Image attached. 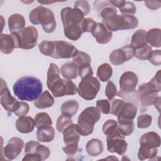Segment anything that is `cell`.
<instances>
[{
	"mask_svg": "<svg viewBox=\"0 0 161 161\" xmlns=\"http://www.w3.org/2000/svg\"><path fill=\"white\" fill-rule=\"evenodd\" d=\"M43 84L33 76H24L18 79L13 85L14 95L21 101H35L42 94Z\"/></svg>",
	"mask_w": 161,
	"mask_h": 161,
	"instance_id": "cell-1",
	"label": "cell"
},
{
	"mask_svg": "<svg viewBox=\"0 0 161 161\" xmlns=\"http://www.w3.org/2000/svg\"><path fill=\"white\" fill-rule=\"evenodd\" d=\"M160 91V70H159L148 82L139 86L137 93L141 105L143 107H147L153 104L154 101L158 97V92Z\"/></svg>",
	"mask_w": 161,
	"mask_h": 161,
	"instance_id": "cell-2",
	"label": "cell"
},
{
	"mask_svg": "<svg viewBox=\"0 0 161 161\" xmlns=\"http://www.w3.org/2000/svg\"><path fill=\"white\" fill-rule=\"evenodd\" d=\"M30 22L35 25L41 24L45 32L51 33L56 28V19L53 11L43 6L33 9L29 13Z\"/></svg>",
	"mask_w": 161,
	"mask_h": 161,
	"instance_id": "cell-3",
	"label": "cell"
},
{
	"mask_svg": "<svg viewBox=\"0 0 161 161\" xmlns=\"http://www.w3.org/2000/svg\"><path fill=\"white\" fill-rule=\"evenodd\" d=\"M101 112L94 106L84 109L78 117L77 125L79 134L82 136H88L92 133L94 125L99 120Z\"/></svg>",
	"mask_w": 161,
	"mask_h": 161,
	"instance_id": "cell-4",
	"label": "cell"
},
{
	"mask_svg": "<svg viewBox=\"0 0 161 161\" xmlns=\"http://www.w3.org/2000/svg\"><path fill=\"white\" fill-rule=\"evenodd\" d=\"M101 84L96 77H88L82 79L77 87V93L86 101L94 99L99 91Z\"/></svg>",
	"mask_w": 161,
	"mask_h": 161,
	"instance_id": "cell-5",
	"label": "cell"
},
{
	"mask_svg": "<svg viewBox=\"0 0 161 161\" xmlns=\"http://www.w3.org/2000/svg\"><path fill=\"white\" fill-rule=\"evenodd\" d=\"M19 48L29 50L37 44L38 33L33 26L25 27L20 33H17Z\"/></svg>",
	"mask_w": 161,
	"mask_h": 161,
	"instance_id": "cell-6",
	"label": "cell"
},
{
	"mask_svg": "<svg viewBox=\"0 0 161 161\" xmlns=\"http://www.w3.org/2000/svg\"><path fill=\"white\" fill-rule=\"evenodd\" d=\"M84 13L77 8L65 7L60 11V18L64 28L79 26L84 19Z\"/></svg>",
	"mask_w": 161,
	"mask_h": 161,
	"instance_id": "cell-7",
	"label": "cell"
},
{
	"mask_svg": "<svg viewBox=\"0 0 161 161\" xmlns=\"http://www.w3.org/2000/svg\"><path fill=\"white\" fill-rule=\"evenodd\" d=\"M25 147L23 140L18 137H13L10 138L7 145L1 149V160H12L16 158L21 152Z\"/></svg>",
	"mask_w": 161,
	"mask_h": 161,
	"instance_id": "cell-8",
	"label": "cell"
},
{
	"mask_svg": "<svg viewBox=\"0 0 161 161\" xmlns=\"http://www.w3.org/2000/svg\"><path fill=\"white\" fill-rule=\"evenodd\" d=\"M107 149L111 153H116L119 155H123L128 148V143L125 140V136L120 132H116L106 136Z\"/></svg>",
	"mask_w": 161,
	"mask_h": 161,
	"instance_id": "cell-9",
	"label": "cell"
},
{
	"mask_svg": "<svg viewBox=\"0 0 161 161\" xmlns=\"http://www.w3.org/2000/svg\"><path fill=\"white\" fill-rule=\"evenodd\" d=\"M49 90L55 97L74 95L77 92V87L72 80L67 79H62L61 78L55 82Z\"/></svg>",
	"mask_w": 161,
	"mask_h": 161,
	"instance_id": "cell-10",
	"label": "cell"
},
{
	"mask_svg": "<svg viewBox=\"0 0 161 161\" xmlns=\"http://www.w3.org/2000/svg\"><path fill=\"white\" fill-rule=\"evenodd\" d=\"M134 57V49L130 45H127L121 48L114 50L109 55V59L114 65L123 64Z\"/></svg>",
	"mask_w": 161,
	"mask_h": 161,
	"instance_id": "cell-11",
	"label": "cell"
},
{
	"mask_svg": "<svg viewBox=\"0 0 161 161\" xmlns=\"http://www.w3.org/2000/svg\"><path fill=\"white\" fill-rule=\"evenodd\" d=\"M55 48L52 56L53 58H69L78 50L72 43L65 41H54Z\"/></svg>",
	"mask_w": 161,
	"mask_h": 161,
	"instance_id": "cell-12",
	"label": "cell"
},
{
	"mask_svg": "<svg viewBox=\"0 0 161 161\" xmlns=\"http://www.w3.org/2000/svg\"><path fill=\"white\" fill-rule=\"evenodd\" d=\"M138 82V79L135 73L131 71L124 72L119 78V87L121 91L124 93H131L135 91Z\"/></svg>",
	"mask_w": 161,
	"mask_h": 161,
	"instance_id": "cell-13",
	"label": "cell"
},
{
	"mask_svg": "<svg viewBox=\"0 0 161 161\" xmlns=\"http://www.w3.org/2000/svg\"><path fill=\"white\" fill-rule=\"evenodd\" d=\"M0 97L1 104L3 108L8 112H13L14 107L18 101L16 99H15V97L12 96L6 82L3 80V78L1 79Z\"/></svg>",
	"mask_w": 161,
	"mask_h": 161,
	"instance_id": "cell-14",
	"label": "cell"
},
{
	"mask_svg": "<svg viewBox=\"0 0 161 161\" xmlns=\"http://www.w3.org/2000/svg\"><path fill=\"white\" fill-rule=\"evenodd\" d=\"M138 111L137 106L131 102H125L119 111L118 123L133 121Z\"/></svg>",
	"mask_w": 161,
	"mask_h": 161,
	"instance_id": "cell-15",
	"label": "cell"
},
{
	"mask_svg": "<svg viewBox=\"0 0 161 161\" xmlns=\"http://www.w3.org/2000/svg\"><path fill=\"white\" fill-rule=\"evenodd\" d=\"M91 34L100 44L108 43L113 37L112 32L109 31L102 23H96L91 31Z\"/></svg>",
	"mask_w": 161,
	"mask_h": 161,
	"instance_id": "cell-16",
	"label": "cell"
},
{
	"mask_svg": "<svg viewBox=\"0 0 161 161\" xmlns=\"http://www.w3.org/2000/svg\"><path fill=\"white\" fill-rule=\"evenodd\" d=\"M25 153L40 155L43 160L48 158L50 154V150L47 147L34 140H31L26 143Z\"/></svg>",
	"mask_w": 161,
	"mask_h": 161,
	"instance_id": "cell-17",
	"label": "cell"
},
{
	"mask_svg": "<svg viewBox=\"0 0 161 161\" xmlns=\"http://www.w3.org/2000/svg\"><path fill=\"white\" fill-rule=\"evenodd\" d=\"M160 137L154 131L144 133L140 139V145L147 148H158L160 146Z\"/></svg>",
	"mask_w": 161,
	"mask_h": 161,
	"instance_id": "cell-18",
	"label": "cell"
},
{
	"mask_svg": "<svg viewBox=\"0 0 161 161\" xmlns=\"http://www.w3.org/2000/svg\"><path fill=\"white\" fill-rule=\"evenodd\" d=\"M8 27L11 33H19L24 28L25 26V19L23 15L14 13L11 14L8 20Z\"/></svg>",
	"mask_w": 161,
	"mask_h": 161,
	"instance_id": "cell-19",
	"label": "cell"
},
{
	"mask_svg": "<svg viewBox=\"0 0 161 161\" xmlns=\"http://www.w3.org/2000/svg\"><path fill=\"white\" fill-rule=\"evenodd\" d=\"M80 134L78 131L77 125L71 124L67 126L63 131L64 142L65 145L79 143Z\"/></svg>",
	"mask_w": 161,
	"mask_h": 161,
	"instance_id": "cell-20",
	"label": "cell"
},
{
	"mask_svg": "<svg viewBox=\"0 0 161 161\" xmlns=\"http://www.w3.org/2000/svg\"><path fill=\"white\" fill-rule=\"evenodd\" d=\"M16 130L21 133H29L33 131L35 128L34 119L30 116H21L16 121Z\"/></svg>",
	"mask_w": 161,
	"mask_h": 161,
	"instance_id": "cell-21",
	"label": "cell"
},
{
	"mask_svg": "<svg viewBox=\"0 0 161 161\" xmlns=\"http://www.w3.org/2000/svg\"><path fill=\"white\" fill-rule=\"evenodd\" d=\"M119 30L134 29L138 26V20L135 16L118 14Z\"/></svg>",
	"mask_w": 161,
	"mask_h": 161,
	"instance_id": "cell-22",
	"label": "cell"
},
{
	"mask_svg": "<svg viewBox=\"0 0 161 161\" xmlns=\"http://www.w3.org/2000/svg\"><path fill=\"white\" fill-rule=\"evenodd\" d=\"M36 138L40 142H50L55 137V130L52 125H46L37 128Z\"/></svg>",
	"mask_w": 161,
	"mask_h": 161,
	"instance_id": "cell-23",
	"label": "cell"
},
{
	"mask_svg": "<svg viewBox=\"0 0 161 161\" xmlns=\"http://www.w3.org/2000/svg\"><path fill=\"white\" fill-rule=\"evenodd\" d=\"M16 48V43L13 35L1 34L0 36V50L4 54L11 53Z\"/></svg>",
	"mask_w": 161,
	"mask_h": 161,
	"instance_id": "cell-24",
	"label": "cell"
},
{
	"mask_svg": "<svg viewBox=\"0 0 161 161\" xmlns=\"http://www.w3.org/2000/svg\"><path fill=\"white\" fill-rule=\"evenodd\" d=\"M53 104L54 98L48 91L43 92L39 97L34 101L35 106L40 109L50 108L52 106Z\"/></svg>",
	"mask_w": 161,
	"mask_h": 161,
	"instance_id": "cell-25",
	"label": "cell"
},
{
	"mask_svg": "<svg viewBox=\"0 0 161 161\" xmlns=\"http://www.w3.org/2000/svg\"><path fill=\"white\" fill-rule=\"evenodd\" d=\"M60 71L64 78L69 80L77 78L79 75V67L73 62L62 65Z\"/></svg>",
	"mask_w": 161,
	"mask_h": 161,
	"instance_id": "cell-26",
	"label": "cell"
},
{
	"mask_svg": "<svg viewBox=\"0 0 161 161\" xmlns=\"http://www.w3.org/2000/svg\"><path fill=\"white\" fill-rule=\"evenodd\" d=\"M86 150L87 153L92 157L99 156L103 151V142L97 138L91 139L86 143Z\"/></svg>",
	"mask_w": 161,
	"mask_h": 161,
	"instance_id": "cell-27",
	"label": "cell"
},
{
	"mask_svg": "<svg viewBox=\"0 0 161 161\" xmlns=\"http://www.w3.org/2000/svg\"><path fill=\"white\" fill-rule=\"evenodd\" d=\"M79 107V103L77 101L74 99L66 101L61 106V113L64 116L72 118L77 113Z\"/></svg>",
	"mask_w": 161,
	"mask_h": 161,
	"instance_id": "cell-28",
	"label": "cell"
},
{
	"mask_svg": "<svg viewBox=\"0 0 161 161\" xmlns=\"http://www.w3.org/2000/svg\"><path fill=\"white\" fill-rule=\"evenodd\" d=\"M147 43L154 47H160L161 45V31L159 28L149 30L145 34Z\"/></svg>",
	"mask_w": 161,
	"mask_h": 161,
	"instance_id": "cell-29",
	"label": "cell"
},
{
	"mask_svg": "<svg viewBox=\"0 0 161 161\" xmlns=\"http://www.w3.org/2000/svg\"><path fill=\"white\" fill-rule=\"evenodd\" d=\"M146 31L144 30L140 29L136 30L131 36V46L134 50L142 48L148 43L145 39Z\"/></svg>",
	"mask_w": 161,
	"mask_h": 161,
	"instance_id": "cell-30",
	"label": "cell"
},
{
	"mask_svg": "<svg viewBox=\"0 0 161 161\" xmlns=\"http://www.w3.org/2000/svg\"><path fill=\"white\" fill-rule=\"evenodd\" d=\"M60 79V70L58 66L54 63H51L47 72V86L48 89H49Z\"/></svg>",
	"mask_w": 161,
	"mask_h": 161,
	"instance_id": "cell-31",
	"label": "cell"
},
{
	"mask_svg": "<svg viewBox=\"0 0 161 161\" xmlns=\"http://www.w3.org/2000/svg\"><path fill=\"white\" fill-rule=\"evenodd\" d=\"M96 74L101 81L107 82L113 75V68L108 63H104L99 66Z\"/></svg>",
	"mask_w": 161,
	"mask_h": 161,
	"instance_id": "cell-32",
	"label": "cell"
},
{
	"mask_svg": "<svg viewBox=\"0 0 161 161\" xmlns=\"http://www.w3.org/2000/svg\"><path fill=\"white\" fill-rule=\"evenodd\" d=\"M157 152V148H147L140 146L138 152V158L140 160H153L156 157Z\"/></svg>",
	"mask_w": 161,
	"mask_h": 161,
	"instance_id": "cell-33",
	"label": "cell"
},
{
	"mask_svg": "<svg viewBox=\"0 0 161 161\" xmlns=\"http://www.w3.org/2000/svg\"><path fill=\"white\" fill-rule=\"evenodd\" d=\"M72 58L73 62L78 67L85 65H91V58L89 55L82 51L77 50Z\"/></svg>",
	"mask_w": 161,
	"mask_h": 161,
	"instance_id": "cell-34",
	"label": "cell"
},
{
	"mask_svg": "<svg viewBox=\"0 0 161 161\" xmlns=\"http://www.w3.org/2000/svg\"><path fill=\"white\" fill-rule=\"evenodd\" d=\"M35 126L38 128L43 126L52 125V120L49 114L45 112H40L37 113L34 118Z\"/></svg>",
	"mask_w": 161,
	"mask_h": 161,
	"instance_id": "cell-35",
	"label": "cell"
},
{
	"mask_svg": "<svg viewBox=\"0 0 161 161\" xmlns=\"http://www.w3.org/2000/svg\"><path fill=\"white\" fill-rule=\"evenodd\" d=\"M38 48L43 55L52 57L54 52L55 42L47 40L43 41L39 44Z\"/></svg>",
	"mask_w": 161,
	"mask_h": 161,
	"instance_id": "cell-36",
	"label": "cell"
},
{
	"mask_svg": "<svg viewBox=\"0 0 161 161\" xmlns=\"http://www.w3.org/2000/svg\"><path fill=\"white\" fill-rule=\"evenodd\" d=\"M153 50L151 46L147 45L142 48L134 50V56L141 60H148Z\"/></svg>",
	"mask_w": 161,
	"mask_h": 161,
	"instance_id": "cell-37",
	"label": "cell"
},
{
	"mask_svg": "<svg viewBox=\"0 0 161 161\" xmlns=\"http://www.w3.org/2000/svg\"><path fill=\"white\" fill-rule=\"evenodd\" d=\"M30 110V106L28 103L24 101H18L13 109V113L17 116L21 117L26 116Z\"/></svg>",
	"mask_w": 161,
	"mask_h": 161,
	"instance_id": "cell-38",
	"label": "cell"
},
{
	"mask_svg": "<svg viewBox=\"0 0 161 161\" xmlns=\"http://www.w3.org/2000/svg\"><path fill=\"white\" fill-rule=\"evenodd\" d=\"M73 123L71 118L64 116L63 114L60 115L56 122V128L60 133H63L64 130L69 125Z\"/></svg>",
	"mask_w": 161,
	"mask_h": 161,
	"instance_id": "cell-39",
	"label": "cell"
},
{
	"mask_svg": "<svg viewBox=\"0 0 161 161\" xmlns=\"http://www.w3.org/2000/svg\"><path fill=\"white\" fill-rule=\"evenodd\" d=\"M134 128L133 121L118 123V130L124 136H129L132 134L134 131Z\"/></svg>",
	"mask_w": 161,
	"mask_h": 161,
	"instance_id": "cell-40",
	"label": "cell"
},
{
	"mask_svg": "<svg viewBox=\"0 0 161 161\" xmlns=\"http://www.w3.org/2000/svg\"><path fill=\"white\" fill-rule=\"evenodd\" d=\"M118 131V122L113 119H108L103 125V131L107 136Z\"/></svg>",
	"mask_w": 161,
	"mask_h": 161,
	"instance_id": "cell-41",
	"label": "cell"
},
{
	"mask_svg": "<svg viewBox=\"0 0 161 161\" xmlns=\"http://www.w3.org/2000/svg\"><path fill=\"white\" fill-rule=\"evenodd\" d=\"M152 122V117L148 114H142L137 118V126L139 128H147Z\"/></svg>",
	"mask_w": 161,
	"mask_h": 161,
	"instance_id": "cell-42",
	"label": "cell"
},
{
	"mask_svg": "<svg viewBox=\"0 0 161 161\" xmlns=\"http://www.w3.org/2000/svg\"><path fill=\"white\" fill-rule=\"evenodd\" d=\"M119 11L122 14L133 16L136 11V8L133 2L125 1L124 5L119 8Z\"/></svg>",
	"mask_w": 161,
	"mask_h": 161,
	"instance_id": "cell-43",
	"label": "cell"
},
{
	"mask_svg": "<svg viewBox=\"0 0 161 161\" xmlns=\"http://www.w3.org/2000/svg\"><path fill=\"white\" fill-rule=\"evenodd\" d=\"M109 102H110V113L114 116H117L121 107L125 103V101L122 99H113L110 100Z\"/></svg>",
	"mask_w": 161,
	"mask_h": 161,
	"instance_id": "cell-44",
	"label": "cell"
},
{
	"mask_svg": "<svg viewBox=\"0 0 161 161\" xmlns=\"http://www.w3.org/2000/svg\"><path fill=\"white\" fill-rule=\"evenodd\" d=\"M105 94L106 97L111 100L117 94V88L115 84L111 80H108L105 88Z\"/></svg>",
	"mask_w": 161,
	"mask_h": 161,
	"instance_id": "cell-45",
	"label": "cell"
},
{
	"mask_svg": "<svg viewBox=\"0 0 161 161\" xmlns=\"http://www.w3.org/2000/svg\"><path fill=\"white\" fill-rule=\"evenodd\" d=\"M96 108L104 114L110 113V102L107 99L97 100L96 102Z\"/></svg>",
	"mask_w": 161,
	"mask_h": 161,
	"instance_id": "cell-46",
	"label": "cell"
},
{
	"mask_svg": "<svg viewBox=\"0 0 161 161\" xmlns=\"http://www.w3.org/2000/svg\"><path fill=\"white\" fill-rule=\"evenodd\" d=\"M96 24V22L93 19L90 18H84L80 24L82 32H91Z\"/></svg>",
	"mask_w": 161,
	"mask_h": 161,
	"instance_id": "cell-47",
	"label": "cell"
},
{
	"mask_svg": "<svg viewBox=\"0 0 161 161\" xmlns=\"http://www.w3.org/2000/svg\"><path fill=\"white\" fill-rule=\"evenodd\" d=\"M74 8H77L80 10L84 15L88 14L90 11V4L87 1H76L74 3Z\"/></svg>",
	"mask_w": 161,
	"mask_h": 161,
	"instance_id": "cell-48",
	"label": "cell"
},
{
	"mask_svg": "<svg viewBox=\"0 0 161 161\" xmlns=\"http://www.w3.org/2000/svg\"><path fill=\"white\" fill-rule=\"evenodd\" d=\"M79 75L82 79L88 77L93 76V71L91 65H85L79 67Z\"/></svg>",
	"mask_w": 161,
	"mask_h": 161,
	"instance_id": "cell-49",
	"label": "cell"
},
{
	"mask_svg": "<svg viewBox=\"0 0 161 161\" xmlns=\"http://www.w3.org/2000/svg\"><path fill=\"white\" fill-rule=\"evenodd\" d=\"M149 62L156 66H159L161 64V51L160 50H153L148 58Z\"/></svg>",
	"mask_w": 161,
	"mask_h": 161,
	"instance_id": "cell-50",
	"label": "cell"
},
{
	"mask_svg": "<svg viewBox=\"0 0 161 161\" xmlns=\"http://www.w3.org/2000/svg\"><path fill=\"white\" fill-rule=\"evenodd\" d=\"M78 148H79L78 143H76L67 145H65V147L62 148V150L66 155L69 156H72L77 153L78 150Z\"/></svg>",
	"mask_w": 161,
	"mask_h": 161,
	"instance_id": "cell-51",
	"label": "cell"
},
{
	"mask_svg": "<svg viewBox=\"0 0 161 161\" xmlns=\"http://www.w3.org/2000/svg\"><path fill=\"white\" fill-rule=\"evenodd\" d=\"M144 3L148 8L153 10L158 9L161 6V2L160 1H145Z\"/></svg>",
	"mask_w": 161,
	"mask_h": 161,
	"instance_id": "cell-52",
	"label": "cell"
},
{
	"mask_svg": "<svg viewBox=\"0 0 161 161\" xmlns=\"http://www.w3.org/2000/svg\"><path fill=\"white\" fill-rule=\"evenodd\" d=\"M23 160H33V161H41L43 160L42 157L38 154L34 153H26V155L23 158Z\"/></svg>",
	"mask_w": 161,
	"mask_h": 161,
	"instance_id": "cell-53",
	"label": "cell"
},
{
	"mask_svg": "<svg viewBox=\"0 0 161 161\" xmlns=\"http://www.w3.org/2000/svg\"><path fill=\"white\" fill-rule=\"evenodd\" d=\"M109 3L114 8H118L119 9L122 7L125 3V1L123 0H110Z\"/></svg>",
	"mask_w": 161,
	"mask_h": 161,
	"instance_id": "cell-54",
	"label": "cell"
},
{
	"mask_svg": "<svg viewBox=\"0 0 161 161\" xmlns=\"http://www.w3.org/2000/svg\"><path fill=\"white\" fill-rule=\"evenodd\" d=\"M153 104L155 105V108L158 110V112H160V97L158 96L155 100L154 101Z\"/></svg>",
	"mask_w": 161,
	"mask_h": 161,
	"instance_id": "cell-55",
	"label": "cell"
}]
</instances>
